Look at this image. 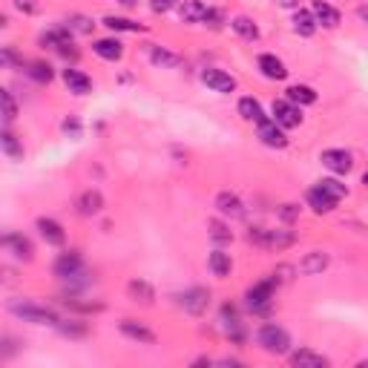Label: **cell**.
Returning a JSON list of instances; mask_svg holds the SVG:
<instances>
[{
    "label": "cell",
    "mask_w": 368,
    "mask_h": 368,
    "mask_svg": "<svg viewBox=\"0 0 368 368\" xmlns=\"http://www.w3.org/2000/svg\"><path fill=\"white\" fill-rule=\"evenodd\" d=\"M277 279L274 277H268L262 282H256L254 288H247V294H245V302L247 308L254 314H268L270 311V302H274V294H277Z\"/></svg>",
    "instance_id": "1"
},
{
    "label": "cell",
    "mask_w": 368,
    "mask_h": 368,
    "mask_svg": "<svg viewBox=\"0 0 368 368\" xmlns=\"http://www.w3.org/2000/svg\"><path fill=\"white\" fill-rule=\"evenodd\" d=\"M256 342H259V348L262 351H268V354H288V348H290V337H288V331L285 328H279L277 322H268V325H262L259 328V334H256Z\"/></svg>",
    "instance_id": "2"
},
{
    "label": "cell",
    "mask_w": 368,
    "mask_h": 368,
    "mask_svg": "<svg viewBox=\"0 0 368 368\" xmlns=\"http://www.w3.org/2000/svg\"><path fill=\"white\" fill-rule=\"evenodd\" d=\"M9 311H12L15 317H21L24 322H35V325H58V322H61V319L55 317V311L35 305V302H12Z\"/></svg>",
    "instance_id": "3"
},
{
    "label": "cell",
    "mask_w": 368,
    "mask_h": 368,
    "mask_svg": "<svg viewBox=\"0 0 368 368\" xmlns=\"http://www.w3.org/2000/svg\"><path fill=\"white\" fill-rule=\"evenodd\" d=\"M247 236H250V242L270 247V250H285V247H290L297 242V236L288 234V230H265V227H254Z\"/></svg>",
    "instance_id": "4"
},
{
    "label": "cell",
    "mask_w": 368,
    "mask_h": 368,
    "mask_svg": "<svg viewBox=\"0 0 368 368\" xmlns=\"http://www.w3.org/2000/svg\"><path fill=\"white\" fill-rule=\"evenodd\" d=\"M55 277L67 282H75L78 277H84V262L78 250H69V254H61L55 259Z\"/></svg>",
    "instance_id": "5"
},
{
    "label": "cell",
    "mask_w": 368,
    "mask_h": 368,
    "mask_svg": "<svg viewBox=\"0 0 368 368\" xmlns=\"http://www.w3.org/2000/svg\"><path fill=\"white\" fill-rule=\"evenodd\" d=\"M179 305L184 308L187 314H204L207 311V305H210V290H204V288H190V290H184V294L179 297Z\"/></svg>",
    "instance_id": "6"
},
{
    "label": "cell",
    "mask_w": 368,
    "mask_h": 368,
    "mask_svg": "<svg viewBox=\"0 0 368 368\" xmlns=\"http://www.w3.org/2000/svg\"><path fill=\"white\" fill-rule=\"evenodd\" d=\"M274 121L279 124V127H299L302 124V112H299V107L297 104H290L288 98H282V101H274Z\"/></svg>",
    "instance_id": "7"
},
{
    "label": "cell",
    "mask_w": 368,
    "mask_h": 368,
    "mask_svg": "<svg viewBox=\"0 0 368 368\" xmlns=\"http://www.w3.org/2000/svg\"><path fill=\"white\" fill-rule=\"evenodd\" d=\"M202 81H204L207 89L222 92V95H227V92L236 89V78H234V75H227V72H222V69H213V67L202 72Z\"/></svg>",
    "instance_id": "8"
},
{
    "label": "cell",
    "mask_w": 368,
    "mask_h": 368,
    "mask_svg": "<svg viewBox=\"0 0 368 368\" xmlns=\"http://www.w3.org/2000/svg\"><path fill=\"white\" fill-rule=\"evenodd\" d=\"M259 139H262V144L265 147H274V150H282V147H288V139H285V127H279L274 119H265V121H259Z\"/></svg>",
    "instance_id": "9"
},
{
    "label": "cell",
    "mask_w": 368,
    "mask_h": 368,
    "mask_svg": "<svg viewBox=\"0 0 368 368\" xmlns=\"http://www.w3.org/2000/svg\"><path fill=\"white\" fill-rule=\"evenodd\" d=\"M319 161L331 173H348L354 167V159H351V152H348V150H325L319 156Z\"/></svg>",
    "instance_id": "10"
},
{
    "label": "cell",
    "mask_w": 368,
    "mask_h": 368,
    "mask_svg": "<svg viewBox=\"0 0 368 368\" xmlns=\"http://www.w3.org/2000/svg\"><path fill=\"white\" fill-rule=\"evenodd\" d=\"M210 15V6H204L202 0H182L179 3V17L184 24H204Z\"/></svg>",
    "instance_id": "11"
},
{
    "label": "cell",
    "mask_w": 368,
    "mask_h": 368,
    "mask_svg": "<svg viewBox=\"0 0 368 368\" xmlns=\"http://www.w3.org/2000/svg\"><path fill=\"white\" fill-rule=\"evenodd\" d=\"M256 64H259V72L270 81H285L288 78V69H285V64L279 61L277 55H259Z\"/></svg>",
    "instance_id": "12"
},
{
    "label": "cell",
    "mask_w": 368,
    "mask_h": 368,
    "mask_svg": "<svg viewBox=\"0 0 368 368\" xmlns=\"http://www.w3.org/2000/svg\"><path fill=\"white\" fill-rule=\"evenodd\" d=\"M216 207L222 216H230V219H242L245 216V204L236 193H219L216 196Z\"/></svg>",
    "instance_id": "13"
},
{
    "label": "cell",
    "mask_w": 368,
    "mask_h": 368,
    "mask_svg": "<svg viewBox=\"0 0 368 368\" xmlns=\"http://www.w3.org/2000/svg\"><path fill=\"white\" fill-rule=\"evenodd\" d=\"M92 52L104 58V61H121L124 46H121V41H115V37H101V41L92 44Z\"/></svg>",
    "instance_id": "14"
},
{
    "label": "cell",
    "mask_w": 368,
    "mask_h": 368,
    "mask_svg": "<svg viewBox=\"0 0 368 368\" xmlns=\"http://www.w3.org/2000/svg\"><path fill=\"white\" fill-rule=\"evenodd\" d=\"M314 17H317V24L325 26V29H334L340 26V12L331 6V3H325V0H314Z\"/></svg>",
    "instance_id": "15"
},
{
    "label": "cell",
    "mask_w": 368,
    "mask_h": 368,
    "mask_svg": "<svg viewBox=\"0 0 368 368\" xmlns=\"http://www.w3.org/2000/svg\"><path fill=\"white\" fill-rule=\"evenodd\" d=\"M37 230H41V236H44V242H46V245L61 247V245L67 242V236H64V227L58 225L55 219H37Z\"/></svg>",
    "instance_id": "16"
},
{
    "label": "cell",
    "mask_w": 368,
    "mask_h": 368,
    "mask_svg": "<svg viewBox=\"0 0 368 368\" xmlns=\"http://www.w3.org/2000/svg\"><path fill=\"white\" fill-rule=\"evenodd\" d=\"M121 334L130 337V340H135V342H144V345L156 342V334H152L150 328H144L141 322H135V319H124L121 322Z\"/></svg>",
    "instance_id": "17"
},
{
    "label": "cell",
    "mask_w": 368,
    "mask_h": 368,
    "mask_svg": "<svg viewBox=\"0 0 368 368\" xmlns=\"http://www.w3.org/2000/svg\"><path fill=\"white\" fill-rule=\"evenodd\" d=\"M305 199H308V204H311L314 213H331V210L337 207V199L328 196L322 187H311V190L305 193Z\"/></svg>",
    "instance_id": "18"
},
{
    "label": "cell",
    "mask_w": 368,
    "mask_h": 368,
    "mask_svg": "<svg viewBox=\"0 0 368 368\" xmlns=\"http://www.w3.org/2000/svg\"><path fill=\"white\" fill-rule=\"evenodd\" d=\"M290 365H297V368H325L328 360L317 351H311V348H299V351L290 354Z\"/></svg>",
    "instance_id": "19"
},
{
    "label": "cell",
    "mask_w": 368,
    "mask_h": 368,
    "mask_svg": "<svg viewBox=\"0 0 368 368\" xmlns=\"http://www.w3.org/2000/svg\"><path fill=\"white\" fill-rule=\"evenodd\" d=\"M64 84H67L69 92H75V95H87V92L92 89L89 75H84L81 69H64Z\"/></svg>",
    "instance_id": "20"
},
{
    "label": "cell",
    "mask_w": 368,
    "mask_h": 368,
    "mask_svg": "<svg viewBox=\"0 0 368 368\" xmlns=\"http://www.w3.org/2000/svg\"><path fill=\"white\" fill-rule=\"evenodd\" d=\"M290 24H294V32L302 35V37H311L317 32V26H319L314 12H305V9H297L294 12V21H290Z\"/></svg>",
    "instance_id": "21"
},
{
    "label": "cell",
    "mask_w": 368,
    "mask_h": 368,
    "mask_svg": "<svg viewBox=\"0 0 368 368\" xmlns=\"http://www.w3.org/2000/svg\"><path fill=\"white\" fill-rule=\"evenodd\" d=\"M207 265L213 270V277H219V279L230 277V270H234V259H230V254H225V250H213Z\"/></svg>",
    "instance_id": "22"
},
{
    "label": "cell",
    "mask_w": 368,
    "mask_h": 368,
    "mask_svg": "<svg viewBox=\"0 0 368 368\" xmlns=\"http://www.w3.org/2000/svg\"><path fill=\"white\" fill-rule=\"evenodd\" d=\"M101 207H104V199H101L98 190L81 193V199H78V213H81V216H95V213H101Z\"/></svg>",
    "instance_id": "23"
},
{
    "label": "cell",
    "mask_w": 368,
    "mask_h": 368,
    "mask_svg": "<svg viewBox=\"0 0 368 368\" xmlns=\"http://www.w3.org/2000/svg\"><path fill=\"white\" fill-rule=\"evenodd\" d=\"M3 245L12 250L17 259H32V242L26 236H21V234H6L3 236Z\"/></svg>",
    "instance_id": "24"
},
{
    "label": "cell",
    "mask_w": 368,
    "mask_h": 368,
    "mask_svg": "<svg viewBox=\"0 0 368 368\" xmlns=\"http://www.w3.org/2000/svg\"><path fill=\"white\" fill-rule=\"evenodd\" d=\"M325 268H328V256L319 254V250H314V254H308V256L299 262V274L314 277V274H322Z\"/></svg>",
    "instance_id": "25"
},
{
    "label": "cell",
    "mask_w": 368,
    "mask_h": 368,
    "mask_svg": "<svg viewBox=\"0 0 368 368\" xmlns=\"http://www.w3.org/2000/svg\"><path fill=\"white\" fill-rule=\"evenodd\" d=\"M150 61L156 64V67H161V69H176L182 64V58L176 52L161 49V46H150Z\"/></svg>",
    "instance_id": "26"
},
{
    "label": "cell",
    "mask_w": 368,
    "mask_h": 368,
    "mask_svg": "<svg viewBox=\"0 0 368 368\" xmlns=\"http://www.w3.org/2000/svg\"><path fill=\"white\" fill-rule=\"evenodd\" d=\"M288 101L297 104V107L314 104V101H317V92H314L311 87H305V84H294V87H288Z\"/></svg>",
    "instance_id": "27"
},
{
    "label": "cell",
    "mask_w": 368,
    "mask_h": 368,
    "mask_svg": "<svg viewBox=\"0 0 368 368\" xmlns=\"http://www.w3.org/2000/svg\"><path fill=\"white\" fill-rule=\"evenodd\" d=\"M239 115L245 121H254V124L265 121V109H262V104L256 98H242L239 101Z\"/></svg>",
    "instance_id": "28"
},
{
    "label": "cell",
    "mask_w": 368,
    "mask_h": 368,
    "mask_svg": "<svg viewBox=\"0 0 368 368\" xmlns=\"http://www.w3.org/2000/svg\"><path fill=\"white\" fill-rule=\"evenodd\" d=\"M230 26H234V32H236V35H242L245 41H256V37H259V26H256L254 21H250L247 15L234 17V21H230Z\"/></svg>",
    "instance_id": "29"
},
{
    "label": "cell",
    "mask_w": 368,
    "mask_h": 368,
    "mask_svg": "<svg viewBox=\"0 0 368 368\" xmlns=\"http://www.w3.org/2000/svg\"><path fill=\"white\" fill-rule=\"evenodd\" d=\"M101 24H104L107 29H112V32H144L141 24L130 21V17H119V15H107Z\"/></svg>",
    "instance_id": "30"
},
{
    "label": "cell",
    "mask_w": 368,
    "mask_h": 368,
    "mask_svg": "<svg viewBox=\"0 0 368 368\" xmlns=\"http://www.w3.org/2000/svg\"><path fill=\"white\" fill-rule=\"evenodd\" d=\"M127 290H130V297L135 299V302H144V305H150L152 302V288L147 285V282H141V279H132L130 285H127Z\"/></svg>",
    "instance_id": "31"
},
{
    "label": "cell",
    "mask_w": 368,
    "mask_h": 368,
    "mask_svg": "<svg viewBox=\"0 0 368 368\" xmlns=\"http://www.w3.org/2000/svg\"><path fill=\"white\" fill-rule=\"evenodd\" d=\"M317 187H322V190L328 193V196L337 199V202L348 196V187H345L342 182H337V179H319V182H317Z\"/></svg>",
    "instance_id": "32"
},
{
    "label": "cell",
    "mask_w": 368,
    "mask_h": 368,
    "mask_svg": "<svg viewBox=\"0 0 368 368\" xmlns=\"http://www.w3.org/2000/svg\"><path fill=\"white\" fill-rule=\"evenodd\" d=\"M29 78L32 81H37V84H49L52 81V67L49 64H44V61H35V64H29Z\"/></svg>",
    "instance_id": "33"
},
{
    "label": "cell",
    "mask_w": 368,
    "mask_h": 368,
    "mask_svg": "<svg viewBox=\"0 0 368 368\" xmlns=\"http://www.w3.org/2000/svg\"><path fill=\"white\" fill-rule=\"evenodd\" d=\"M3 152H6V156H9L12 161H21V159H24V147L17 144V139H15V135H12L9 130L3 132Z\"/></svg>",
    "instance_id": "34"
},
{
    "label": "cell",
    "mask_w": 368,
    "mask_h": 368,
    "mask_svg": "<svg viewBox=\"0 0 368 368\" xmlns=\"http://www.w3.org/2000/svg\"><path fill=\"white\" fill-rule=\"evenodd\" d=\"M207 227H210V236H213V242H219V245H227L230 239H234V234H230V230L222 225V222H207Z\"/></svg>",
    "instance_id": "35"
},
{
    "label": "cell",
    "mask_w": 368,
    "mask_h": 368,
    "mask_svg": "<svg viewBox=\"0 0 368 368\" xmlns=\"http://www.w3.org/2000/svg\"><path fill=\"white\" fill-rule=\"evenodd\" d=\"M15 115H17V104H15V98H12V92L3 89V121L12 124V121H15Z\"/></svg>",
    "instance_id": "36"
},
{
    "label": "cell",
    "mask_w": 368,
    "mask_h": 368,
    "mask_svg": "<svg viewBox=\"0 0 368 368\" xmlns=\"http://www.w3.org/2000/svg\"><path fill=\"white\" fill-rule=\"evenodd\" d=\"M58 328H61L67 337H84V334H87L84 325H72V322H58Z\"/></svg>",
    "instance_id": "37"
},
{
    "label": "cell",
    "mask_w": 368,
    "mask_h": 368,
    "mask_svg": "<svg viewBox=\"0 0 368 368\" xmlns=\"http://www.w3.org/2000/svg\"><path fill=\"white\" fill-rule=\"evenodd\" d=\"M176 3H179V0H150V9L159 12V15H164V12H170Z\"/></svg>",
    "instance_id": "38"
},
{
    "label": "cell",
    "mask_w": 368,
    "mask_h": 368,
    "mask_svg": "<svg viewBox=\"0 0 368 368\" xmlns=\"http://www.w3.org/2000/svg\"><path fill=\"white\" fill-rule=\"evenodd\" d=\"M67 26L75 29V32H89V29H92L87 17H69V24H67Z\"/></svg>",
    "instance_id": "39"
},
{
    "label": "cell",
    "mask_w": 368,
    "mask_h": 368,
    "mask_svg": "<svg viewBox=\"0 0 368 368\" xmlns=\"http://www.w3.org/2000/svg\"><path fill=\"white\" fill-rule=\"evenodd\" d=\"M64 132H67V135H75V139H78V135H81V124L75 121V119H67V121H64Z\"/></svg>",
    "instance_id": "40"
},
{
    "label": "cell",
    "mask_w": 368,
    "mask_h": 368,
    "mask_svg": "<svg viewBox=\"0 0 368 368\" xmlns=\"http://www.w3.org/2000/svg\"><path fill=\"white\" fill-rule=\"evenodd\" d=\"M15 9H17V12H26V15H32L37 6H35V0H15Z\"/></svg>",
    "instance_id": "41"
},
{
    "label": "cell",
    "mask_w": 368,
    "mask_h": 368,
    "mask_svg": "<svg viewBox=\"0 0 368 368\" xmlns=\"http://www.w3.org/2000/svg\"><path fill=\"white\" fill-rule=\"evenodd\" d=\"M279 213H282V219H285V222H294V219H297V213H299V210H297L294 204H285V207H282Z\"/></svg>",
    "instance_id": "42"
},
{
    "label": "cell",
    "mask_w": 368,
    "mask_h": 368,
    "mask_svg": "<svg viewBox=\"0 0 368 368\" xmlns=\"http://www.w3.org/2000/svg\"><path fill=\"white\" fill-rule=\"evenodd\" d=\"M282 9H299V0H277Z\"/></svg>",
    "instance_id": "43"
},
{
    "label": "cell",
    "mask_w": 368,
    "mask_h": 368,
    "mask_svg": "<svg viewBox=\"0 0 368 368\" xmlns=\"http://www.w3.org/2000/svg\"><path fill=\"white\" fill-rule=\"evenodd\" d=\"M357 15H360V21H365V24H368V6H360V9H357Z\"/></svg>",
    "instance_id": "44"
},
{
    "label": "cell",
    "mask_w": 368,
    "mask_h": 368,
    "mask_svg": "<svg viewBox=\"0 0 368 368\" xmlns=\"http://www.w3.org/2000/svg\"><path fill=\"white\" fill-rule=\"evenodd\" d=\"M119 3H124V6H132V3H135V0H119Z\"/></svg>",
    "instance_id": "45"
},
{
    "label": "cell",
    "mask_w": 368,
    "mask_h": 368,
    "mask_svg": "<svg viewBox=\"0 0 368 368\" xmlns=\"http://www.w3.org/2000/svg\"><path fill=\"white\" fill-rule=\"evenodd\" d=\"M362 184H368V173H365V176H362Z\"/></svg>",
    "instance_id": "46"
}]
</instances>
